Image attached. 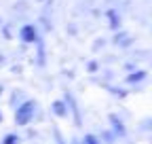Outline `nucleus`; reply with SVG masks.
<instances>
[{"mask_svg":"<svg viewBox=\"0 0 152 144\" xmlns=\"http://www.w3.org/2000/svg\"><path fill=\"white\" fill-rule=\"evenodd\" d=\"M59 144H66V142H59Z\"/></svg>","mask_w":152,"mask_h":144,"instance_id":"nucleus-12","label":"nucleus"},{"mask_svg":"<svg viewBox=\"0 0 152 144\" xmlns=\"http://www.w3.org/2000/svg\"><path fill=\"white\" fill-rule=\"evenodd\" d=\"M51 112H53L55 117H59V119L68 117V104H66L64 100H57V102H53V106H51Z\"/></svg>","mask_w":152,"mask_h":144,"instance_id":"nucleus-3","label":"nucleus"},{"mask_svg":"<svg viewBox=\"0 0 152 144\" xmlns=\"http://www.w3.org/2000/svg\"><path fill=\"white\" fill-rule=\"evenodd\" d=\"M36 102L34 100H26L21 106H17V110H15V123L17 125H28L32 119H34V112H36Z\"/></svg>","mask_w":152,"mask_h":144,"instance_id":"nucleus-1","label":"nucleus"},{"mask_svg":"<svg viewBox=\"0 0 152 144\" xmlns=\"http://www.w3.org/2000/svg\"><path fill=\"white\" fill-rule=\"evenodd\" d=\"M87 70H89V72H97V70H99V64H97V62H89V64H87Z\"/></svg>","mask_w":152,"mask_h":144,"instance_id":"nucleus-9","label":"nucleus"},{"mask_svg":"<svg viewBox=\"0 0 152 144\" xmlns=\"http://www.w3.org/2000/svg\"><path fill=\"white\" fill-rule=\"evenodd\" d=\"M146 76H148L146 70H135V72H131V74L127 76V83H131V85H133V83H140V81H144Z\"/></svg>","mask_w":152,"mask_h":144,"instance_id":"nucleus-6","label":"nucleus"},{"mask_svg":"<svg viewBox=\"0 0 152 144\" xmlns=\"http://www.w3.org/2000/svg\"><path fill=\"white\" fill-rule=\"evenodd\" d=\"M80 144H102V142H99V138H97V136L87 134V136L83 138V142H80Z\"/></svg>","mask_w":152,"mask_h":144,"instance_id":"nucleus-8","label":"nucleus"},{"mask_svg":"<svg viewBox=\"0 0 152 144\" xmlns=\"http://www.w3.org/2000/svg\"><path fill=\"white\" fill-rule=\"evenodd\" d=\"M2 121H4V117H2V112H0V123H2Z\"/></svg>","mask_w":152,"mask_h":144,"instance_id":"nucleus-11","label":"nucleus"},{"mask_svg":"<svg viewBox=\"0 0 152 144\" xmlns=\"http://www.w3.org/2000/svg\"><path fill=\"white\" fill-rule=\"evenodd\" d=\"M19 142H21V138H19L17 134H7L4 140H2V144H19Z\"/></svg>","mask_w":152,"mask_h":144,"instance_id":"nucleus-7","label":"nucleus"},{"mask_svg":"<svg viewBox=\"0 0 152 144\" xmlns=\"http://www.w3.org/2000/svg\"><path fill=\"white\" fill-rule=\"evenodd\" d=\"M108 19H110V28H112V30H118V28H121V15L114 11V9L108 11Z\"/></svg>","mask_w":152,"mask_h":144,"instance_id":"nucleus-5","label":"nucleus"},{"mask_svg":"<svg viewBox=\"0 0 152 144\" xmlns=\"http://www.w3.org/2000/svg\"><path fill=\"white\" fill-rule=\"evenodd\" d=\"M110 123H112V134L123 138V136H125V132H127V129H125V125H123V121H121L116 115H110Z\"/></svg>","mask_w":152,"mask_h":144,"instance_id":"nucleus-4","label":"nucleus"},{"mask_svg":"<svg viewBox=\"0 0 152 144\" xmlns=\"http://www.w3.org/2000/svg\"><path fill=\"white\" fill-rule=\"evenodd\" d=\"M114 138H116V136H114L112 132H104V140H106L108 144H112V142H114Z\"/></svg>","mask_w":152,"mask_h":144,"instance_id":"nucleus-10","label":"nucleus"},{"mask_svg":"<svg viewBox=\"0 0 152 144\" xmlns=\"http://www.w3.org/2000/svg\"><path fill=\"white\" fill-rule=\"evenodd\" d=\"M19 38H21L23 43H38V30L34 24H26L21 26V30H19Z\"/></svg>","mask_w":152,"mask_h":144,"instance_id":"nucleus-2","label":"nucleus"}]
</instances>
